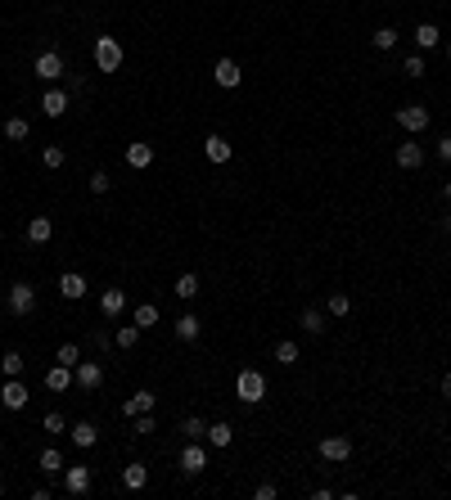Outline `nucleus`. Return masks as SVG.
Instances as JSON below:
<instances>
[{
    "label": "nucleus",
    "mask_w": 451,
    "mask_h": 500,
    "mask_svg": "<svg viewBox=\"0 0 451 500\" xmlns=\"http://www.w3.org/2000/svg\"><path fill=\"white\" fill-rule=\"evenodd\" d=\"M235 397L244 401V406H258V401H266V374H262V370H239V374H235Z\"/></svg>",
    "instance_id": "nucleus-1"
},
{
    "label": "nucleus",
    "mask_w": 451,
    "mask_h": 500,
    "mask_svg": "<svg viewBox=\"0 0 451 500\" xmlns=\"http://www.w3.org/2000/svg\"><path fill=\"white\" fill-rule=\"evenodd\" d=\"M95 68H100V72H118V68H122V45H118V36H95Z\"/></svg>",
    "instance_id": "nucleus-2"
},
{
    "label": "nucleus",
    "mask_w": 451,
    "mask_h": 500,
    "mask_svg": "<svg viewBox=\"0 0 451 500\" xmlns=\"http://www.w3.org/2000/svg\"><path fill=\"white\" fill-rule=\"evenodd\" d=\"M429 108L424 104H406V108H397V127L406 131V136H424V131H429Z\"/></svg>",
    "instance_id": "nucleus-3"
},
{
    "label": "nucleus",
    "mask_w": 451,
    "mask_h": 500,
    "mask_svg": "<svg viewBox=\"0 0 451 500\" xmlns=\"http://www.w3.org/2000/svg\"><path fill=\"white\" fill-rule=\"evenodd\" d=\"M72 383H77L81 393H100V388H104V365H100V361H77Z\"/></svg>",
    "instance_id": "nucleus-4"
},
{
    "label": "nucleus",
    "mask_w": 451,
    "mask_h": 500,
    "mask_svg": "<svg viewBox=\"0 0 451 500\" xmlns=\"http://www.w3.org/2000/svg\"><path fill=\"white\" fill-rule=\"evenodd\" d=\"M32 311H36V289L28 279L9 284V315H32Z\"/></svg>",
    "instance_id": "nucleus-5"
},
{
    "label": "nucleus",
    "mask_w": 451,
    "mask_h": 500,
    "mask_svg": "<svg viewBox=\"0 0 451 500\" xmlns=\"http://www.w3.org/2000/svg\"><path fill=\"white\" fill-rule=\"evenodd\" d=\"M321 460H330V465H343V460L352 455V437H343V433H330V437H321Z\"/></svg>",
    "instance_id": "nucleus-6"
},
{
    "label": "nucleus",
    "mask_w": 451,
    "mask_h": 500,
    "mask_svg": "<svg viewBox=\"0 0 451 500\" xmlns=\"http://www.w3.org/2000/svg\"><path fill=\"white\" fill-rule=\"evenodd\" d=\"M32 72L41 81H59V77H64V54H59V50H41V54H36V64H32Z\"/></svg>",
    "instance_id": "nucleus-7"
},
{
    "label": "nucleus",
    "mask_w": 451,
    "mask_h": 500,
    "mask_svg": "<svg viewBox=\"0 0 451 500\" xmlns=\"http://www.w3.org/2000/svg\"><path fill=\"white\" fill-rule=\"evenodd\" d=\"M203 469H208V450H203V442H185L181 446V473L194 478V473H203Z\"/></svg>",
    "instance_id": "nucleus-8"
},
{
    "label": "nucleus",
    "mask_w": 451,
    "mask_h": 500,
    "mask_svg": "<svg viewBox=\"0 0 451 500\" xmlns=\"http://www.w3.org/2000/svg\"><path fill=\"white\" fill-rule=\"evenodd\" d=\"M28 401H32L28 383H23V379H5V388H0V406H5V410H23Z\"/></svg>",
    "instance_id": "nucleus-9"
},
{
    "label": "nucleus",
    "mask_w": 451,
    "mask_h": 500,
    "mask_svg": "<svg viewBox=\"0 0 451 500\" xmlns=\"http://www.w3.org/2000/svg\"><path fill=\"white\" fill-rule=\"evenodd\" d=\"M212 81H217L222 91H235L239 81H244V72H239L235 59H217V64H212Z\"/></svg>",
    "instance_id": "nucleus-10"
},
{
    "label": "nucleus",
    "mask_w": 451,
    "mask_h": 500,
    "mask_svg": "<svg viewBox=\"0 0 451 500\" xmlns=\"http://www.w3.org/2000/svg\"><path fill=\"white\" fill-rule=\"evenodd\" d=\"M64 492L68 496H86L91 492V469L86 465H68L64 469Z\"/></svg>",
    "instance_id": "nucleus-11"
},
{
    "label": "nucleus",
    "mask_w": 451,
    "mask_h": 500,
    "mask_svg": "<svg viewBox=\"0 0 451 500\" xmlns=\"http://www.w3.org/2000/svg\"><path fill=\"white\" fill-rule=\"evenodd\" d=\"M397 167H401V172H420V167H424V144H416V140H406V144H397Z\"/></svg>",
    "instance_id": "nucleus-12"
},
{
    "label": "nucleus",
    "mask_w": 451,
    "mask_h": 500,
    "mask_svg": "<svg viewBox=\"0 0 451 500\" xmlns=\"http://www.w3.org/2000/svg\"><path fill=\"white\" fill-rule=\"evenodd\" d=\"M298 325H302V334H312V338H321V334H325V329H330V315H325L321 307H307V311H302V315H298Z\"/></svg>",
    "instance_id": "nucleus-13"
},
{
    "label": "nucleus",
    "mask_w": 451,
    "mask_h": 500,
    "mask_svg": "<svg viewBox=\"0 0 451 500\" xmlns=\"http://www.w3.org/2000/svg\"><path fill=\"white\" fill-rule=\"evenodd\" d=\"M154 410V393L149 388H140V393H131L127 401H122V414H127V419H136V414H149Z\"/></svg>",
    "instance_id": "nucleus-14"
},
{
    "label": "nucleus",
    "mask_w": 451,
    "mask_h": 500,
    "mask_svg": "<svg viewBox=\"0 0 451 500\" xmlns=\"http://www.w3.org/2000/svg\"><path fill=\"white\" fill-rule=\"evenodd\" d=\"M68 437H72V446H77V450H91L95 442H100V429H95V424H86V419H77V424L68 429Z\"/></svg>",
    "instance_id": "nucleus-15"
},
{
    "label": "nucleus",
    "mask_w": 451,
    "mask_h": 500,
    "mask_svg": "<svg viewBox=\"0 0 451 500\" xmlns=\"http://www.w3.org/2000/svg\"><path fill=\"white\" fill-rule=\"evenodd\" d=\"M41 113H45V117H64V113H68V91L50 86V91L41 95Z\"/></svg>",
    "instance_id": "nucleus-16"
},
{
    "label": "nucleus",
    "mask_w": 451,
    "mask_h": 500,
    "mask_svg": "<svg viewBox=\"0 0 451 500\" xmlns=\"http://www.w3.org/2000/svg\"><path fill=\"white\" fill-rule=\"evenodd\" d=\"M100 311L108 315V320H118V315L127 311V293H122V289H104V293H100Z\"/></svg>",
    "instance_id": "nucleus-17"
},
{
    "label": "nucleus",
    "mask_w": 451,
    "mask_h": 500,
    "mask_svg": "<svg viewBox=\"0 0 451 500\" xmlns=\"http://www.w3.org/2000/svg\"><path fill=\"white\" fill-rule=\"evenodd\" d=\"M59 293H64L68 302H77V298H86V275H77V271H68V275H59Z\"/></svg>",
    "instance_id": "nucleus-18"
},
{
    "label": "nucleus",
    "mask_w": 451,
    "mask_h": 500,
    "mask_svg": "<svg viewBox=\"0 0 451 500\" xmlns=\"http://www.w3.org/2000/svg\"><path fill=\"white\" fill-rule=\"evenodd\" d=\"M45 388H50V393H68V388H72V370L55 361L50 370H45Z\"/></svg>",
    "instance_id": "nucleus-19"
},
{
    "label": "nucleus",
    "mask_w": 451,
    "mask_h": 500,
    "mask_svg": "<svg viewBox=\"0 0 451 500\" xmlns=\"http://www.w3.org/2000/svg\"><path fill=\"white\" fill-rule=\"evenodd\" d=\"M55 239V221L50 216H32L28 221V243H50Z\"/></svg>",
    "instance_id": "nucleus-20"
},
{
    "label": "nucleus",
    "mask_w": 451,
    "mask_h": 500,
    "mask_svg": "<svg viewBox=\"0 0 451 500\" xmlns=\"http://www.w3.org/2000/svg\"><path fill=\"white\" fill-rule=\"evenodd\" d=\"M203 153H208V163H230V153H235V149L226 144V136H217V131H212V136L203 140Z\"/></svg>",
    "instance_id": "nucleus-21"
},
{
    "label": "nucleus",
    "mask_w": 451,
    "mask_h": 500,
    "mask_svg": "<svg viewBox=\"0 0 451 500\" xmlns=\"http://www.w3.org/2000/svg\"><path fill=\"white\" fill-rule=\"evenodd\" d=\"M127 163L136 167V172H144V167H154V144H127Z\"/></svg>",
    "instance_id": "nucleus-22"
},
{
    "label": "nucleus",
    "mask_w": 451,
    "mask_h": 500,
    "mask_svg": "<svg viewBox=\"0 0 451 500\" xmlns=\"http://www.w3.org/2000/svg\"><path fill=\"white\" fill-rule=\"evenodd\" d=\"M203 442H208V446H217V450H226L230 442H235V429H230V424H208Z\"/></svg>",
    "instance_id": "nucleus-23"
},
{
    "label": "nucleus",
    "mask_w": 451,
    "mask_h": 500,
    "mask_svg": "<svg viewBox=\"0 0 451 500\" xmlns=\"http://www.w3.org/2000/svg\"><path fill=\"white\" fill-rule=\"evenodd\" d=\"M172 293H176L181 302H194V298H199V275H194V271H185V275H176Z\"/></svg>",
    "instance_id": "nucleus-24"
},
{
    "label": "nucleus",
    "mask_w": 451,
    "mask_h": 500,
    "mask_svg": "<svg viewBox=\"0 0 451 500\" xmlns=\"http://www.w3.org/2000/svg\"><path fill=\"white\" fill-rule=\"evenodd\" d=\"M140 334H144V329H140L136 320H131V325H118V334H113V343H118V351H131V347L140 343Z\"/></svg>",
    "instance_id": "nucleus-25"
},
{
    "label": "nucleus",
    "mask_w": 451,
    "mask_h": 500,
    "mask_svg": "<svg viewBox=\"0 0 451 500\" xmlns=\"http://www.w3.org/2000/svg\"><path fill=\"white\" fill-rule=\"evenodd\" d=\"M416 45H420V50H438V45H443L438 23H420V28H416Z\"/></svg>",
    "instance_id": "nucleus-26"
},
{
    "label": "nucleus",
    "mask_w": 451,
    "mask_h": 500,
    "mask_svg": "<svg viewBox=\"0 0 451 500\" xmlns=\"http://www.w3.org/2000/svg\"><path fill=\"white\" fill-rule=\"evenodd\" d=\"M144 482H149V469H144L140 460H136V465H127V469H122V487H127V492H140Z\"/></svg>",
    "instance_id": "nucleus-27"
},
{
    "label": "nucleus",
    "mask_w": 451,
    "mask_h": 500,
    "mask_svg": "<svg viewBox=\"0 0 451 500\" xmlns=\"http://www.w3.org/2000/svg\"><path fill=\"white\" fill-rule=\"evenodd\" d=\"M41 469H45V478H64L68 465H64V455H59L55 446H45V450H41Z\"/></svg>",
    "instance_id": "nucleus-28"
},
{
    "label": "nucleus",
    "mask_w": 451,
    "mask_h": 500,
    "mask_svg": "<svg viewBox=\"0 0 451 500\" xmlns=\"http://www.w3.org/2000/svg\"><path fill=\"white\" fill-rule=\"evenodd\" d=\"M172 329H176V338H181V343H194L203 325H199V315H190V311H185V315H181V320H176Z\"/></svg>",
    "instance_id": "nucleus-29"
},
{
    "label": "nucleus",
    "mask_w": 451,
    "mask_h": 500,
    "mask_svg": "<svg viewBox=\"0 0 451 500\" xmlns=\"http://www.w3.org/2000/svg\"><path fill=\"white\" fill-rule=\"evenodd\" d=\"M348 311H352V298L348 293H330V298H325V315H330V320H343Z\"/></svg>",
    "instance_id": "nucleus-30"
},
{
    "label": "nucleus",
    "mask_w": 451,
    "mask_h": 500,
    "mask_svg": "<svg viewBox=\"0 0 451 500\" xmlns=\"http://www.w3.org/2000/svg\"><path fill=\"white\" fill-rule=\"evenodd\" d=\"M28 136H32V122L28 117H5V140L18 144V140H28Z\"/></svg>",
    "instance_id": "nucleus-31"
},
{
    "label": "nucleus",
    "mask_w": 451,
    "mask_h": 500,
    "mask_svg": "<svg viewBox=\"0 0 451 500\" xmlns=\"http://www.w3.org/2000/svg\"><path fill=\"white\" fill-rule=\"evenodd\" d=\"M41 163H45V172H59V167L68 163V153L59 149V144H45V149H41Z\"/></svg>",
    "instance_id": "nucleus-32"
},
{
    "label": "nucleus",
    "mask_w": 451,
    "mask_h": 500,
    "mask_svg": "<svg viewBox=\"0 0 451 500\" xmlns=\"http://www.w3.org/2000/svg\"><path fill=\"white\" fill-rule=\"evenodd\" d=\"M181 433H185V442H203V433H208V424H203L199 414H190V419L181 424Z\"/></svg>",
    "instance_id": "nucleus-33"
},
{
    "label": "nucleus",
    "mask_w": 451,
    "mask_h": 500,
    "mask_svg": "<svg viewBox=\"0 0 451 500\" xmlns=\"http://www.w3.org/2000/svg\"><path fill=\"white\" fill-rule=\"evenodd\" d=\"M23 365H28V361H23L18 351H5V356H0V370H5V379H18Z\"/></svg>",
    "instance_id": "nucleus-34"
},
{
    "label": "nucleus",
    "mask_w": 451,
    "mask_h": 500,
    "mask_svg": "<svg viewBox=\"0 0 451 500\" xmlns=\"http://www.w3.org/2000/svg\"><path fill=\"white\" fill-rule=\"evenodd\" d=\"M136 325L140 329H154L158 325V302H140V307H136Z\"/></svg>",
    "instance_id": "nucleus-35"
},
{
    "label": "nucleus",
    "mask_w": 451,
    "mask_h": 500,
    "mask_svg": "<svg viewBox=\"0 0 451 500\" xmlns=\"http://www.w3.org/2000/svg\"><path fill=\"white\" fill-rule=\"evenodd\" d=\"M370 41H375V50H393V45L401 41V32H397V28H379Z\"/></svg>",
    "instance_id": "nucleus-36"
},
{
    "label": "nucleus",
    "mask_w": 451,
    "mask_h": 500,
    "mask_svg": "<svg viewBox=\"0 0 451 500\" xmlns=\"http://www.w3.org/2000/svg\"><path fill=\"white\" fill-rule=\"evenodd\" d=\"M55 361H59V365H68V370H77V361H81V347H77V343H64V347L55 351Z\"/></svg>",
    "instance_id": "nucleus-37"
},
{
    "label": "nucleus",
    "mask_w": 451,
    "mask_h": 500,
    "mask_svg": "<svg viewBox=\"0 0 451 500\" xmlns=\"http://www.w3.org/2000/svg\"><path fill=\"white\" fill-rule=\"evenodd\" d=\"M275 361H280V365H298V343H294V338L275 343Z\"/></svg>",
    "instance_id": "nucleus-38"
},
{
    "label": "nucleus",
    "mask_w": 451,
    "mask_h": 500,
    "mask_svg": "<svg viewBox=\"0 0 451 500\" xmlns=\"http://www.w3.org/2000/svg\"><path fill=\"white\" fill-rule=\"evenodd\" d=\"M64 429H68V419H64L59 410H50V414H45V433H50V437H55V433H64Z\"/></svg>",
    "instance_id": "nucleus-39"
},
{
    "label": "nucleus",
    "mask_w": 451,
    "mask_h": 500,
    "mask_svg": "<svg viewBox=\"0 0 451 500\" xmlns=\"http://www.w3.org/2000/svg\"><path fill=\"white\" fill-rule=\"evenodd\" d=\"M91 190H95V194H108V190H113V176H108V172H95V176H91Z\"/></svg>",
    "instance_id": "nucleus-40"
},
{
    "label": "nucleus",
    "mask_w": 451,
    "mask_h": 500,
    "mask_svg": "<svg viewBox=\"0 0 451 500\" xmlns=\"http://www.w3.org/2000/svg\"><path fill=\"white\" fill-rule=\"evenodd\" d=\"M406 77H424V54H411L406 59Z\"/></svg>",
    "instance_id": "nucleus-41"
},
{
    "label": "nucleus",
    "mask_w": 451,
    "mask_h": 500,
    "mask_svg": "<svg viewBox=\"0 0 451 500\" xmlns=\"http://www.w3.org/2000/svg\"><path fill=\"white\" fill-rule=\"evenodd\" d=\"M136 433H140V437L154 433V410H149V414H136Z\"/></svg>",
    "instance_id": "nucleus-42"
},
{
    "label": "nucleus",
    "mask_w": 451,
    "mask_h": 500,
    "mask_svg": "<svg viewBox=\"0 0 451 500\" xmlns=\"http://www.w3.org/2000/svg\"><path fill=\"white\" fill-rule=\"evenodd\" d=\"M253 496H258V500H275V496H280V487H275V482H262Z\"/></svg>",
    "instance_id": "nucleus-43"
},
{
    "label": "nucleus",
    "mask_w": 451,
    "mask_h": 500,
    "mask_svg": "<svg viewBox=\"0 0 451 500\" xmlns=\"http://www.w3.org/2000/svg\"><path fill=\"white\" fill-rule=\"evenodd\" d=\"M438 158H443V163H451V136L438 140Z\"/></svg>",
    "instance_id": "nucleus-44"
},
{
    "label": "nucleus",
    "mask_w": 451,
    "mask_h": 500,
    "mask_svg": "<svg viewBox=\"0 0 451 500\" xmlns=\"http://www.w3.org/2000/svg\"><path fill=\"white\" fill-rule=\"evenodd\" d=\"M95 347L108 351V347H113V334H104V329H100V334H95Z\"/></svg>",
    "instance_id": "nucleus-45"
},
{
    "label": "nucleus",
    "mask_w": 451,
    "mask_h": 500,
    "mask_svg": "<svg viewBox=\"0 0 451 500\" xmlns=\"http://www.w3.org/2000/svg\"><path fill=\"white\" fill-rule=\"evenodd\" d=\"M443 401H451V370L443 374Z\"/></svg>",
    "instance_id": "nucleus-46"
},
{
    "label": "nucleus",
    "mask_w": 451,
    "mask_h": 500,
    "mask_svg": "<svg viewBox=\"0 0 451 500\" xmlns=\"http://www.w3.org/2000/svg\"><path fill=\"white\" fill-rule=\"evenodd\" d=\"M443 199H447V203H451V180H447V185H443Z\"/></svg>",
    "instance_id": "nucleus-47"
},
{
    "label": "nucleus",
    "mask_w": 451,
    "mask_h": 500,
    "mask_svg": "<svg viewBox=\"0 0 451 500\" xmlns=\"http://www.w3.org/2000/svg\"><path fill=\"white\" fill-rule=\"evenodd\" d=\"M443 230H447V235H451V216H443Z\"/></svg>",
    "instance_id": "nucleus-48"
},
{
    "label": "nucleus",
    "mask_w": 451,
    "mask_h": 500,
    "mask_svg": "<svg viewBox=\"0 0 451 500\" xmlns=\"http://www.w3.org/2000/svg\"><path fill=\"white\" fill-rule=\"evenodd\" d=\"M447 64H451V45H447Z\"/></svg>",
    "instance_id": "nucleus-49"
},
{
    "label": "nucleus",
    "mask_w": 451,
    "mask_h": 500,
    "mask_svg": "<svg viewBox=\"0 0 451 500\" xmlns=\"http://www.w3.org/2000/svg\"><path fill=\"white\" fill-rule=\"evenodd\" d=\"M0 450H5V442H0Z\"/></svg>",
    "instance_id": "nucleus-50"
}]
</instances>
